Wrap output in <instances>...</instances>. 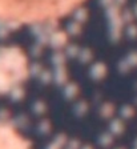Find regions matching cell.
Masks as SVG:
<instances>
[{"mask_svg": "<svg viewBox=\"0 0 137 149\" xmlns=\"http://www.w3.org/2000/svg\"><path fill=\"white\" fill-rule=\"evenodd\" d=\"M87 0H0V23L41 25L68 17Z\"/></svg>", "mask_w": 137, "mask_h": 149, "instance_id": "cell-1", "label": "cell"}, {"mask_svg": "<svg viewBox=\"0 0 137 149\" xmlns=\"http://www.w3.org/2000/svg\"><path fill=\"white\" fill-rule=\"evenodd\" d=\"M0 149H31L28 140L15 127L0 123Z\"/></svg>", "mask_w": 137, "mask_h": 149, "instance_id": "cell-2", "label": "cell"}]
</instances>
